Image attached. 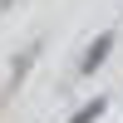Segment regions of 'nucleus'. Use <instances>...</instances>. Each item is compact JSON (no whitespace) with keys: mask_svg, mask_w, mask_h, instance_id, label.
<instances>
[{"mask_svg":"<svg viewBox=\"0 0 123 123\" xmlns=\"http://www.w3.org/2000/svg\"><path fill=\"white\" fill-rule=\"evenodd\" d=\"M113 44H118V35H113V30H98V35L89 39V49L79 54V74H94V69L104 64L108 54H113Z\"/></svg>","mask_w":123,"mask_h":123,"instance_id":"obj_1","label":"nucleus"},{"mask_svg":"<svg viewBox=\"0 0 123 123\" xmlns=\"http://www.w3.org/2000/svg\"><path fill=\"white\" fill-rule=\"evenodd\" d=\"M104 108H108V98H89V104L79 108V113L69 118V123H98V118H104Z\"/></svg>","mask_w":123,"mask_h":123,"instance_id":"obj_2","label":"nucleus"},{"mask_svg":"<svg viewBox=\"0 0 123 123\" xmlns=\"http://www.w3.org/2000/svg\"><path fill=\"white\" fill-rule=\"evenodd\" d=\"M10 5H15V0H0V10H10Z\"/></svg>","mask_w":123,"mask_h":123,"instance_id":"obj_3","label":"nucleus"}]
</instances>
